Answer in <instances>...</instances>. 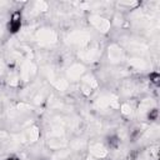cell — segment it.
Returning <instances> with one entry per match:
<instances>
[{"instance_id": "1", "label": "cell", "mask_w": 160, "mask_h": 160, "mask_svg": "<svg viewBox=\"0 0 160 160\" xmlns=\"http://www.w3.org/2000/svg\"><path fill=\"white\" fill-rule=\"evenodd\" d=\"M22 21H24V18H22V12L21 10H15L11 12L10 18H9V21L6 24V30L10 35H16L21 28H22Z\"/></svg>"}, {"instance_id": "2", "label": "cell", "mask_w": 160, "mask_h": 160, "mask_svg": "<svg viewBox=\"0 0 160 160\" xmlns=\"http://www.w3.org/2000/svg\"><path fill=\"white\" fill-rule=\"evenodd\" d=\"M104 142H105V145H106L108 149H110V150H116V149H119V146H120V144H121V139H120V136H119L118 134L111 132V134L106 135Z\"/></svg>"}, {"instance_id": "3", "label": "cell", "mask_w": 160, "mask_h": 160, "mask_svg": "<svg viewBox=\"0 0 160 160\" xmlns=\"http://www.w3.org/2000/svg\"><path fill=\"white\" fill-rule=\"evenodd\" d=\"M158 118H159V110H158V108L150 109L146 112V119L150 120V121H155V120H158Z\"/></svg>"}, {"instance_id": "4", "label": "cell", "mask_w": 160, "mask_h": 160, "mask_svg": "<svg viewBox=\"0 0 160 160\" xmlns=\"http://www.w3.org/2000/svg\"><path fill=\"white\" fill-rule=\"evenodd\" d=\"M149 80H150V82H151L152 85L158 86V85L160 84V75H159V72H158V71L150 72V74H149Z\"/></svg>"}, {"instance_id": "5", "label": "cell", "mask_w": 160, "mask_h": 160, "mask_svg": "<svg viewBox=\"0 0 160 160\" xmlns=\"http://www.w3.org/2000/svg\"><path fill=\"white\" fill-rule=\"evenodd\" d=\"M4 160H21V158L18 156V155H15V154H11V155H8Z\"/></svg>"}]
</instances>
